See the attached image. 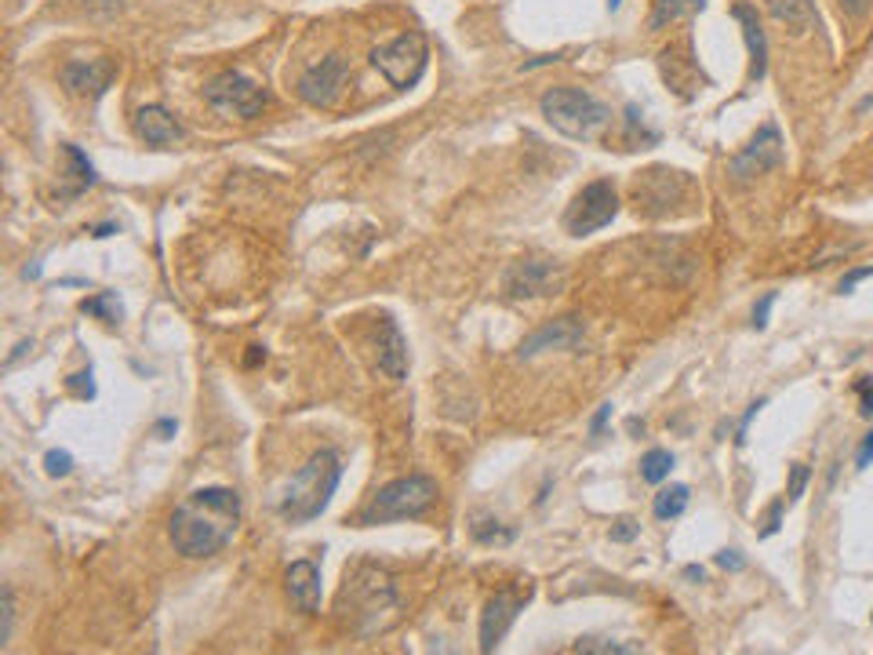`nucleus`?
<instances>
[{
	"label": "nucleus",
	"instance_id": "obj_1",
	"mask_svg": "<svg viewBox=\"0 0 873 655\" xmlns=\"http://www.w3.org/2000/svg\"><path fill=\"white\" fill-rule=\"evenodd\" d=\"M241 524V495L233 489H197L175 506L168 535L189 561L222 554Z\"/></svg>",
	"mask_w": 873,
	"mask_h": 655
},
{
	"label": "nucleus",
	"instance_id": "obj_2",
	"mask_svg": "<svg viewBox=\"0 0 873 655\" xmlns=\"http://www.w3.org/2000/svg\"><path fill=\"white\" fill-rule=\"evenodd\" d=\"M539 110L553 132H561L564 139H575V143L601 139L612 124L608 106H604L598 95H590L587 88H571V84L550 88L539 99Z\"/></svg>",
	"mask_w": 873,
	"mask_h": 655
},
{
	"label": "nucleus",
	"instance_id": "obj_3",
	"mask_svg": "<svg viewBox=\"0 0 873 655\" xmlns=\"http://www.w3.org/2000/svg\"><path fill=\"white\" fill-rule=\"evenodd\" d=\"M339 481H343V462H339L335 452L332 448L313 452L310 462L287 484L281 499V517L292 524H306L313 517H321L328 503H332V495L339 492Z\"/></svg>",
	"mask_w": 873,
	"mask_h": 655
},
{
	"label": "nucleus",
	"instance_id": "obj_4",
	"mask_svg": "<svg viewBox=\"0 0 873 655\" xmlns=\"http://www.w3.org/2000/svg\"><path fill=\"white\" fill-rule=\"evenodd\" d=\"M433 503H436V481L426 478V473H408V478L382 484L376 492V499L360 510V524L376 528V524H393V521H415V517H422Z\"/></svg>",
	"mask_w": 873,
	"mask_h": 655
},
{
	"label": "nucleus",
	"instance_id": "obj_5",
	"mask_svg": "<svg viewBox=\"0 0 873 655\" xmlns=\"http://www.w3.org/2000/svg\"><path fill=\"white\" fill-rule=\"evenodd\" d=\"M371 66H376L393 88L408 91L422 81L426 66H430V45H426V37L419 29H408V34L393 37L390 45L371 51Z\"/></svg>",
	"mask_w": 873,
	"mask_h": 655
},
{
	"label": "nucleus",
	"instance_id": "obj_6",
	"mask_svg": "<svg viewBox=\"0 0 873 655\" xmlns=\"http://www.w3.org/2000/svg\"><path fill=\"white\" fill-rule=\"evenodd\" d=\"M205 99H208L211 110L222 113V118L251 121V118H259V113L266 110L270 95H266L255 81L244 77V73L226 70V73H219V77H211V81H208Z\"/></svg>",
	"mask_w": 873,
	"mask_h": 655
},
{
	"label": "nucleus",
	"instance_id": "obj_7",
	"mask_svg": "<svg viewBox=\"0 0 873 655\" xmlns=\"http://www.w3.org/2000/svg\"><path fill=\"white\" fill-rule=\"evenodd\" d=\"M615 215H619V194H615L608 178H598V183L582 186L575 194L571 208L564 211V226H568L571 237H590L608 226Z\"/></svg>",
	"mask_w": 873,
	"mask_h": 655
},
{
	"label": "nucleus",
	"instance_id": "obj_8",
	"mask_svg": "<svg viewBox=\"0 0 873 655\" xmlns=\"http://www.w3.org/2000/svg\"><path fill=\"white\" fill-rule=\"evenodd\" d=\"M349 81V62L343 55H328L299 77V99L317 110H332Z\"/></svg>",
	"mask_w": 873,
	"mask_h": 655
},
{
	"label": "nucleus",
	"instance_id": "obj_9",
	"mask_svg": "<svg viewBox=\"0 0 873 655\" xmlns=\"http://www.w3.org/2000/svg\"><path fill=\"white\" fill-rule=\"evenodd\" d=\"M564 288V270L546 259H525L514 262L506 273V295L509 299H550Z\"/></svg>",
	"mask_w": 873,
	"mask_h": 655
},
{
	"label": "nucleus",
	"instance_id": "obj_10",
	"mask_svg": "<svg viewBox=\"0 0 873 655\" xmlns=\"http://www.w3.org/2000/svg\"><path fill=\"white\" fill-rule=\"evenodd\" d=\"M779 164H783V135L775 124H764V128H758V135L742 146V153H736V161H731V178H736V183H750V178L772 172V168H779Z\"/></svg>",
	"mask_w": 873,
	"mask_h": 655
},
{
	"label": "nucleus",
	"instance_id": "obj_11",
	"mask_svg": "<svg viewBox=\"0 0 873 655\" xmlns=\"http://www.w3.org/2000/svg\"><path fill=\"white\" fill-rule=\"evenodd\" d=\"M528 597H531V590H525V594H509V590H503V594H495L492 601H488L484 611H481V652L484 655L503 644L509 627H514L517 616L525 611Z\"/></svg>",
	"mask_w": 873,
	"mask_h": 655
},
{
	"label": "nucleus",
	"instance_id": "obj_12",
	"mask_svg": "<svg viewBox=\"0 0 873 655\" xmlns=\"http://www.w3.org/2000/svg\"><path fill=\"white\" fill-rule=\"evenodd\" d=\"M116 77V62L113 59H73L62 66V88L70 95H99L110 88Z\"/></svg>",
	"mask_w": 873,
	"mask_h": 655
},
{
	"label": "nucleus",
	"instance_id": "obj_13",
	"mask_svg": "<svg viewBox=\"0 0 873 655\" xmlns=\"http://www.w3.org/2000/svg\"><path fill=\"white\" fill-rule=\"evenodd\" d=\"M284 583H287V597H292L295 608L310 611V616L321 611V568L313 561H295L287 568Z\"/></svg>",
	"mask_w": 873,
	"mask_h": 655
},
{
	"label": "nucleus",
	"instance_id": "obj_14",
	"mask_svg": "<svg viewBox=\"0 0 873 655\" xmlns=\"http://www.w3.org/2000/svg\"><path fill=\"white\" fill-rule=\"evenodd\" d=\"M135 132L150 146H175L186 139L183 124H179L164 106H143V110L135 113Z\"/></svg>",
	"mask_w": 873,
	"mask_h": 655
},
{
	"label": "nucleus",
	"instance_id": "obj_15",
	"mask_svg": "<svg viewBox=\"0 0 873 655\" xmlns=\"http://www.w3.org/2000/svg\"><path fill=\"white\" fill-rule=\"evenodd\" d=\"M379 368L393 383H404V375H408V339L393 324V317H382L379 321Z\"/></svg>",
	"mask_w": 873,
	"mask_h": 655
},
{
	"label": "nucleus",
	"instance_id": "obj_16",
	"mask_svg": "<svg viewBox=\"0 0 873 655\" xmlns=\"http://www.w3.org/2000/svg\"><path fill=\"white\" fill-rule=\"evenodd\" d=\"M575 343H582V324L575 321V317H561V321H553L546 328H539L531 339L520 343V357H536L539 350H550V346H557V350H571Z\"/></svg>",
	"mask_w": 873,
	"mask_h": 655
},
{
	"label": "nucleus",
	"instance_id": "obj_17",
	"mask_svg": "<svg viewBox=\"0 0 873 655\" xmlns=\"http://www.w3.org/2000/svg\"><path fill=\"white\" fill-rule=\"evenodd\" d=\"M731 15H736V23L742 26V37H747V48H750V81L758 84V81H764V73H769V40H764V29L758 23V12H753L750 4H736V8H731Z\"/></svg>",
	"mask_w": 873,
	"mask_h": 655
},
{
	"label": "nucleus",
	"instance_id": "obj_18",
	"mask_svg": "<svg viewBox=\"0 0 873 655\" xmlns=\"http://www.w3.org/2000/svg\"><path fill=\"white\" fill-rule=\"evenodd\" d=\"M764 4H769L775 23H783L794 37H801L808 29L819 26V12L812 0H764Z\"/></svg>",
	"mask_w": 873,
	"mask_h": 655
},
{
	"label": "nucleus",
	"instance_id": "obj_19",
	"mask_svg": "<svg viewBox=\"0 0 873 655\" xmlns=\"http://www.w3.org/2000/svg\"><path fill=\"white\" fill-rule=\"evenodd\" d=\"M702 8H706V0H655V12H652V18H648V26L666 29V26H674L677 18L699 15Z\"/></svg>",
	"mask_w": 873,
	"mask_h": 655
},
{
	"label": "nucleus",
	"instance_id": "obj_20",
	"mask_svg": "<svg viewBox=\"0 0 873 655\" xmlns=\"http://www.w3.org/2000/svg\"><path fill=\"white\" fill-rule=\"evenodd\" d=\"M688 499H691V492L685 489V484H674V489H663L655 495L652 510H655L659 521H674V517L688 510Z\"/></svg>",
	"mask_w": 873,
	"mask_h": 655
},
{
	"label": "nucleus",
	"instance_id": "obj_21",
	"mask_svg": "<svg viewBox=\"0 0 873 655\" xmlns=\"http://www.w3.org/2000/svg\"><path fill=\"white\" fill-rule=\"evenodd\" d=\"M470 535L477 539V543H484V546H495V543H514V528H503V524L495 521L492 514H474Z\"/></svg>",
	"mask_w": 873,
	"mask_h": 655
},
{
	"label": "nucleus",
	"instance_id": "obj_22",
	"mask_svg": "<svg viewBox=\"0 0 873 655\" xmlns=\"http://www.w3.org/2000/svg\"><path fill=\"white\" fill-rule=\"evenodd\" d=\"M669 470H674V456H669L666 448H652L648 456L641 459V478L648 484H663L669 478Z\"/></svg>",
	"mask_w": 873,
	"mask_h": 655
},
{
	"label": "nucleus",
	"instance_id": "obj_23",
	"mask_svg": "<svg viewBox=\"0 0 873 655\" xmlns=\"http://www.w3.org/2000/svg\"><path fill=\"white\" fill-rule=\"evenodd\" d=\"M12 630H15V594L12 586L0 590V648L12 644Z\"/></svg>",
	"mask_w": 873,
	"mask_h": 655
},
{
	"label": "nucleus",
	"instance_id": "obj_24",
	"mask_svg": "<svg viewBox=\"0 0 873 655\" xmlns=\"http://www.w3.org/2000/svg\"><path fill=\"white\" fill-rule=\"evenodd\" d=\"M81 310L95 313V317H106V321H121V302H113V295H95V299H84Z\"/></svg>",
	"mask_w": 873,
	"mask_h": 655
},
{
	"label": "nucleus",
	"instance_id": "obj_25",
	"mask_svg": "<svg viewBox=\"0 0 873 655\" xmlns=\"http://www.w3.org/2000/svg\"><path fill=\"white\" fill-rule=\"evenodd\" d=\"M45 470L51 473V478H66V473L73 470V456H70V452H62V448H51L45 456Z\"/></svg>",
	"mask_w": 873,
	"mask_h": 655
},
{
	"label": "nucleus",
	"instance_id": "obj_26",
	"mask_svg": "<svg viewBox=\"0 0 873 655\" xmlns=\"http://www.w3.org/2000/svg\"><path fill=\"white\" fill-rule=\"evenodd\" d=\"M804 484H808V467H804V462H794V467H790V492H786V503L801 499Z\"/></svg>",
	"mask_w": 873,
	"mask_h": 655
},
{
	"label": "nucleus",
	"instance_id": "obj_27",
	"mask_svg": "<svg viewBox=\"0 0 873 655\" xmlns=\"http://www.w3.org/2000/svg\"><path fill=\"white\" fill-rule=\"evenodd\" d=\"M575 652H641L637 644H615V641H579Z\"/></svg>",
	"mask_w": 873,
	"mask_h": 655
},
{
	"label": "nucleus",
	"instance_id": "obj_28",
	"mask_svg": "<svg viewBox=\"0 0 873 655\" xmlns=\"http://www.w3.org/2000/svg\"><path fill=\"white\" fill-rule=\"evenodd\" d=\"M637 532H641V524L623 517V521L612 528V543H630V539H637Z\"/></svg>",
	"mask_w": 873,
	"mask_h": 655
},
{
	"label": "nucleus",
	"instance_id": "obj_29",
	"mask_svg": "<svg viewBox=\"0 0 873 655\" xmlns=\"http://www.w3.org/2000/svg\"><path fill=\"white\" fill-rule=\"evenodd\" d=\"M91 379H95V375H91V368H88V372H77V375H73V379H70V386L77 390V394H81L84 400H91V397H95V383H91Z\"/></svg>",
	"mask_w": 873,
	"mask_h": 655
},
{
	"label": "nucleus",
	"instance_id": "obj_30",
	"mask_svg": "<svg viewBox=\"0 0 873 655\" xmlns=\"http://www.w3.org/2000/svg\"><path fill=\"white\" fill-rule=\"evenodd\" d=\"M772 306H775V292H769L764 299L758 302V310H753V328H769V313H772Z\"/></svg>",
	"mask_w": 873,
	"mask_h": 655
},
{
	"label": "nucleus",
	"instance_id": "obj_31",
	"mask_svg": "<svg viewBox=\"0 0 873 655\" xmlns=\"http://www.w3.org/2000/svg\"><path fill=\"white\" fill-rule=\"evenodd\" d=\"M866 277H873V267H859V270H851L848 277L837 284V292H840V295H848L851 288H856L859 281H866Z\"/></svg>",
	"mask_w": 873,
	"mask_h": 655
},
{
	"label": "nucleus",
	"instance_id": "obj_32",
	"mask_svg": "<svg viewBox=\"0 0 873 655\" xmlns=\"http://www.w3.org/2000/svg\"><path fill=\"white\" fill-rule=\"evenodd\" d=\"M717 565L724 568V572H742V568H747V561L739 557V551H721L717 554Z\"/></svg>",
	"mask_w": 873,
	"mask_h": 655
},
{
	"label": "nucleus",
	"instance_id": "obj_33",
	"mask_svg": "<svg viewBox=\"0 0 873 655\" xmlns=\"http://www.w3.org/2000/svg\"><path fill=\"white\" fill-rule=\"evenodd\" d=\"M764 408V400H753L750 405V411L747 416H742V422H739V437H736V445H747V430H750V422L758 419V411Z\"/></svg>",
	"mask_w": 873,
	"mask_h": 655
},
{
	"label": "nucleus",
	"instance_id": "obj_34",
	"mask_svg": "<svg viewBox=\"0 0 873 655\" xmlns=\"http://www.w3.org/2000/svg\"><path fill=\"white\" fill-rule=\"evenodd\" d=\"M608 419H612V400H608V405H601V408H598V416L590 419V433H593V437H598V433H604V427H608Z\"/></svg>",
	"mask_w": 873,
	"mask_h": 655
},
{
	"label": "nucleus",
	"instance_id": "obj_35",
	"mask_svg": "<svg viewBox=\"0 0 873 655\" xmlns=\"http://www.w3.org/2000/svg\"><path fill=\"white\" fill-rule=\"evenodd\" d=\"M783 510H786V499H779L772 506V514H769V524H764V535H775L783 528Z\"/></svg>",
	"mask_w": 873,
	"mask_h": 655
},
{
	"label": "nucleus",
	"instance_id": "obj_36",
	"mask_svg": "<svg viewBox=\"0 0 873 655\" xmlns=\"http://www.w3.org/2000/svg\"><path fill=\"white\" fill-rule=\"evenodd\" d=\"M856 462H859V467H870V462H873V433H866V441H862Z\"/></svg>",
	"mask_w": 873,
	"mask_h": 655
},
{
	"label": "nucleus",
	"instance_id": "obj_37",
	"mask_svg": "<svg viewBox=\"0 0 873 655\" xmlns=\"http://www.w3.org/2000/svg\"><path fill=\"white\" fill-rule=\"evenodd\" d=\"M859 394H862V408H859V411H862V416H866V419H873V383H870L866 390H859Z\"/></svg>",
	"mask_w": 873,
	"mask_h": 655
},
{
	"label": "nucleus",
	"instance_id": "obj_38",
	"mask_svg": "<svg viewBox=\"0 0 873 655\" xmlns=\"http://www.w3.org/2000/svg\"><path fill=\"white\" fill-rule=\"evenodd\" d=\"M837 4H840V8H848L851 15H862V12H866V0H837Z\"/></svg>",
	"mask_w": 873,
	"mask_h": 655
},
{
	"label": "nucleus",
	"instance_id": "obj_39",
	"mask_svg": "<svg viewBox=\"0 0 873 655\" xmlns=\"http://www.w3.org/2000/svg\"><path fill=\"white\" fill-rule=\"evenodd\" d=\"M91 234H95V237H110V234H116V226H113V223H106V226H95V230H91Z\"/></svg>",
	"mask_w": 873,
	"mask_h": 655
},
{
	"label": "nucleus",
	"instance_id": "obj_40",
	"mask_svg": "<svg viewBox=\"0 0 873 655\" xmlns=\"http://www.w3.org/2000/svg\"><path fill=\"white\" fill-rule=\"evenodd\" d=\"M685 576H688V579H699V583H702V576H706V572H702L699 565H688V568H685Z\"/></svg>",
	"mask_w": 873,
	"mask_h": 655
},
{
	"label": "nucleus",
	"instance_id": "obj_41",
	"mask_svg": "<svg viewBox=\"0 0 873 655\" xmlns=\"http://www.w3.org/2000/svg\"><path fill=\"white\" fill-rule=\"evenodd\" d=\"M619 4H623V0H608V8H612V12H615V8H619Z\"/></svg>",
	"mask_w": 873,
	"mask_h": 655
}]
</instances>
